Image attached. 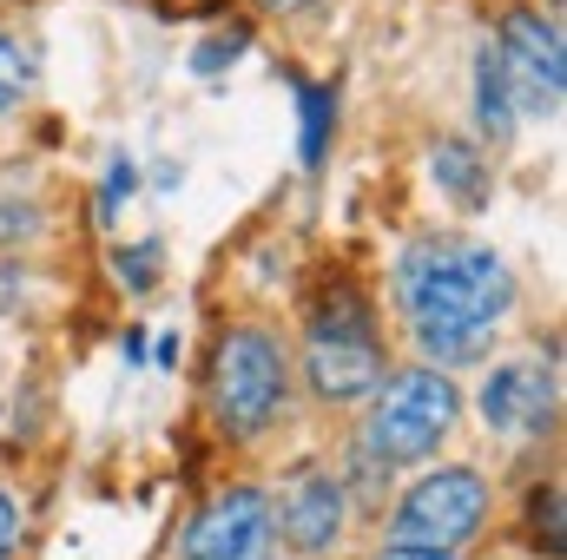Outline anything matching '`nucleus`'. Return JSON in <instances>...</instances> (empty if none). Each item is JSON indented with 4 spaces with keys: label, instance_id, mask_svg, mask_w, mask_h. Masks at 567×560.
<instances>
[{
    "label": "nucleus",
    "instance_id": "9d476101",
    "mask_svg": "<svg viewBox=\"0 0 567 560\" xmlns=\"http://www.w3.org/2000/svg\"><path fill=\"white\" fill-rule=\"evenodd\" d=\"M429 178H435V185H442L462 211L488 205V191H495L482 145H468V139H435V145H429Z\"/></svg>",
    "mask_w": 567,
    "mask_h": 560
},
{
    "label": "nucleus",
    "instance_id": "4468645a",
    "mask_svg": "<svg viewBox=\"0 0 567 560\" xmlns=\"http://www.w3.org/2000/svg\"><path fill=\"white\" fill-rule=\"evenodd\" d=\"M245 46H251V27H225V33H205V40L192 46V73H198V80H212V73L238 66V60H245Z\"/></svg>",
    "mask_w": 567,
    "mask_h": 560
},
{
    "label": "nucleus",
    "instance_id": "a211bd4d",
    "mask_svg": "<svg viewBox=\"0 0 567 560\" xmlns=\"http://www.w3.org/2000/svg\"><path fill=\"white\" fill-rule=\"evenodd\" d=\"M20 548V501L13 495H0V560Z\"/></svg>",
    "mask_w": 567,
    "mask_h": 560
},
{
    "label": "nucleus",
    "instance_id": "dca6fc26",
    "mask_svg": "<svg viewBox=\"0 0 567 560\" xmlns=\"http://www.w3.org/2000/svg\"><path fill=\"white\" fill-rule=\"evenodd\" d=\"M133 185H140V172H133V158H113V172H106V185H100V218H106V225L120 218V205L133 198Z\"/></svg>",
    "mask_w": 567,
    "mask_h": 560
},
{
    "label": "nucleus",
    "instance_id": "7ed1b4c3",
    "mask_svg": "<svg viewBox=\"0 0 567 560\" xmlns=\"http://www.w3.org/2000/svg\"><path fill=\"white\" fill-rule=\"evenodd\" d=\"M370 416H363V462L377 468H410L442 448V435L462 416V390L429 363V370H396L370 390Z\"/></svg>",
    "mask_w": 567,
    "mask_h": 560
},
{
    "label": "nucleus",
    "instance_id": "1a4fd4ad",
    "mask_svg": "<svg viewBox=\"0 0 567 560\" xmlns=\"http://www.w3.org/2000/svg\"><path fill=\"white\" fill-rule=\"evenodd\" d=\"M343 481L337 475H297L290 481V495H284V508H278V528H284V541L297 548V554H330L337 548V535H343Z\"/></svg>",
    "mask_w": 567,
    "mask_h": 560
},
{
    "label": "nucleus",
    "instance_id": "9b49d317",
    "mask_svg": "<svg viewBox=\"0 0 567 560\" xmlns=\"http://www.w3.org/2000/svg\"><path fill=\"white\" fill-rule=\"evenodd\" d=\"M475 126H482V139H488V145H508V139H515V126H522L495 40H482V53H475Z\"/></svg>",
    "mask_w": 567,
    "mask_h": 560
},
{
    "label": "nucleus",
    "instance_id": "aec40b11",
    "mask_svg": "<svg viewBox=\"0 0 567 560\" xmlns=\"http://www.w3.org/2000/svg\"><path fill=\"white\" fill-rule=\"evenodd\" d=\"M377 560H455V554H429V548H390V554H377Z\"/></svg>",
    "mask_w": 567,
    "mask_h": 560
},
{
    "label": "nucleus",
    "instance_id": "f8f14e48",
    "mask_svg": "<svg viewBox=\"0 0 567 560\" xmlns=\"http://www.w3.org/2000/svg\"><path fill=\"white\" fill-rule=\"evenodd\" d=\"M297 120H303V139H297L303 172H323L330 133H337V86H297Z\"/></svg>",
    "mask_w": 567,
    "mask_h": 560
},
{
    "label": "nucleus",
    "instance_id": "423d86ee",
    "mask_svg": "<svg viewBox=\"0 0 567 560\" xmlns=\"http://www.w3.org/2000/svg\"><path fill=\"white\" fill-rule=\"evenodd\" d=\"M515 113H561L567 100V46H561V20L555 13H508L495 33Z\"/></svg>",
    "mask_w": 567,
    "mask_h": 560
},
{
    "label": "nucleus",
    "instance_id": "39448f33",
    "mask_svg": "<svg viewBox=\"0 0 567 560\" xmlns=\"http://www.w3.org/2000/svg\"><path fill=\"white\" fill-rule=\"evenodd\" d=\"M488 521V481L475 468H435L423 475L396 515H390V548H429V554H462Z\"/></svg>",
    "mask_w": 567,
    "mask_h": 560
},
{
    "label": "nucleus",
    "instance_id": "6e6552de",
    "mask_svg": "<svg viewBox=\"0 0 567 560\" xmlns=\"http://www.w3.org/2000/svg\"><path fill=\"white\" fill-rule=\"evenodd\" d=\"M482 422L495 435H548L555 428V370L502 363L482 383Z\"/></svg>",
    "mask_w": 567,
    "mask_h": 560
},
{
    "label": "nucleus",
    "instance_id": "6ab92c4d",
    "mask_svg": "<svg viewBox=\"0 0 567 560\" xmlns=\"http://www.w3.org/2000/svg\"><path fill=\"white\" fill-rule=\"evenodd\" d=\"M251 7H265V13H310L317 0H251Z\"/></svg>",
    "mask_w": 567,
    "mask_h": 560
},
{
    "label": "nucleus",
    "instance_id": "ddd939ff",
    "mask_svg": "<svg viewBox=\"0 0 567 560\" xmlns=\"http://www.w3.org/2000/svg\"><path fill=\"white\" fill-rule=\"evenodd\" d=\"M158 265H165V245H158V238H140V245H120V251H113V278L126 283L133 297H145V290L158 283Z\"/></svg>",
    "mask_w": 567,
    "mask_h": 560
},
{
    "label": "nucleus",
    "instance_id": "2eb2a0df",
    "mask_svg": "<svg viewBox=\"0 0 567 560\" xmlns=\"http://www.w3.org/2000/svg\"><path fill=\"white\" fill-rule=\"evenodd\" d=\"M27 86H33V53L13 33H0V113H13L27 100Z\"/></svg>",
    "mask_w": 567,
    "mask_h": 560
},
{
    "label": "nucleus",
    "instance_id": "f257e3e1",
    "mask_svg": "<svg viewBox=\"0 0 567 560\" xmlns=\"http://www.w3.org/2000/svg\"><path fill=\"white\" fill-rule=\"evenodd\" d=\"M396 303L429 363H475L515 310V271L455 231H429L396 258Z\"/></svg>",
    "mask_w": 567,
    "mask_h": 560
},
{
    "label": "nucleus",
    "instance_id": "0eeeda50",
    "mask_svg": "<svg viewBox=\"0 0 567 560\" xmlns=\"http://www.w3.org/2000/svg\"><path fill=\"white\" fill-rule=\"evenodd\" d=\"M278 548V508L265 488H225L205 501L178 541V560H271Z\"/></svg>",
    "mask_w": 567,
    "mask_h": 560
},
{
    "label": "nucleus",
    "instance_id": "20e7f679",
    "mask_svg": "<svg viewBox=\"0 0 567 560\" xmlns=\"http://www.w3.org/2000/svg\"><path fill=\"white\" fill-rule=\"evenodd\" d=\"M284 403H290V356H284V343L271 330H258V323L225 330L218 350H212V416H218V428L238 435V442H258L284 416Z\"/></svg>",
    "mask_w": 567,
    "mask_h": 560
},
{
    "label": "nucleus",
    "instance_id": "f03ea898",
    "mask_svg": "<svg viewBox=\"0 0 567 560\" xmlns=\"http://www.w3.org/2000/svg\"><path fill=\"white\" fill-rule=\"evenodd\" d=\"M390 376V350L377 330V310L357 283H337L317 297L310 330H303V383L323 403H357Z\"/></svg>",
    "mask_w": 567,
    "mask_h": 560
},
{
    "label": "nucleus",
    "instance_id": "f3484780",
    "mask_svg": "<svg viewBox=\"0 0 567 560\" xmlns=\"http://www.w3.org/2000/svg\"><path fill=\"white\" fill-rule=\"evenodd\" d=\"M528 528H535V535H548V548H561V488H555V481L528 501Z\"/></svg>",
    "mask_w": 567,
    "mask_h": 560
}]
</instances>
